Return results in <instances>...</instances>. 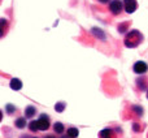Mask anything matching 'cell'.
<instances>
[{
	"label": "cell",
	"instance_id": "30bf717a",
	"mask_svg": "<svg viewBox=\"0 0 148 138\" xmlns=\"http://www.w3.org/2000/svg\"><path fill=\"white\" fill-rule=\"evenodd\" d=\"M78 134H79V130H78V128H75V126H70V128L66 130V136L69 138H77Z\"/></svg>",
	"mask_w": 148,
	"mask_h": 138
},
{
	"label": "cell",
	"instance_id": "7c38bea8",
	"mask_svg": "<svg viewBox=\"0 0 148 138\" xmlns=\"http://www.w3.org/2000/svg\"><path fill=\"white\" fill-rule=\"evenodd\" d=\"M53 132L56 134H62L65 132V126L62 123H55L53 124Z\"/></svg>",
	"mask_w": 148,
	"mask_h": 138
},
{
	"label": "cell",
	"instance_id": "8992f818",
	"mask_svg": "<svg viewBox=\"0 0 148 138\" xmlns=\"http://www.w3.org/2000/svg\"><path fill=\"white\" fill-rule=\"evenodd\" d=\"M123 5H125L126 13H134L138 9V3H136V0H127V1H125Z\"/></svg>",
	"mask_w": 148,
	"mask_h": 138
},
{
	"label": "cell",
	"instance_id": "8fae6325",
	"mask_svg": "<svg viewBox=\"0 0 148 138\" xmlns=\"http://www.w3.org/2000/svg\"><path fill=\"white\" fill-rule=\"evenodd\" d=\"M14 125H16V128H18V129H23L26 126V117L25 116H23V117H17L14 121Z\"/></svg>",
	"mask_w": 148,
	"mask_h": 138
},
{
	"label": "cell",
	"instance_id": "52a82bcc",
	"mask_svg": "<svg viewBox=\"0 0 148 138\" xmlns=\"http://www.w3.org/2000/svg\"><path fill=\"white\" fill-rule=\"evenodd\" d=\"M135 83H136V86H138V89L142 90V91L148 90V78L147 77H139L135 81Z\"/></svg>",
	"mask_w": 148,
	"mask_h": 138
},
{
	"label": "cell",
	"instance_id": "ac0fdd59",
	"mask_svg": "<svg viewBox=\"0 0 148 138\" xmlns=\"http://www.w3.org/2000/svg\"><path fill=\"white\" fill-rule=\"evenodd\" d=\"M44 138H56V137H53V136H46Z\"/></svg>",
	"mask_w": 148,
	"mask_h": 138
},
{
	"label": "cell",
	"instance_id": "2e32d148",
	"mask_svg": "<svg viewBox=\"0 0 148 138\" xmlns=\"http://www.w3.org/2000/svg\"><path fill=\"white\" fill-rule=\"evenodd\" d=\"M133 129H134V130H135V132H138V133H139V132H140V126L138 125V123H136V121H135V124H134V125H133Z\"/></svg>",
	"mask_w": 148,
	"mask_h": 138
},
{
	"label": "cell",
	"instance_id": "ffe728a7",
	"mask_svg": "<svg viewBox=\"0 0 148 138\" xmlns=\"http://www.w3.org/2000/svg\"><path fill=\"white\" fill-rule=\"evenodd\" d=\"M31 138H36V137H31Z\"/></svg>",
	"mask_w": 148,
	"mask_h": 138
},
{
	"label": "cell",
	"instance_id": "6da1fadb",
	"mask_svg": "<svg viewBox=\"0 0 148 138\" xmlns=\"http://www.w3.org/2000/svg\"><path fill=\"white\" fill-rule=\"evenodd\" d=\"M143 42V34L139 30H131L125 35L123 39V44L127 48H135Z\"/></svg>",
	"mask_w": 148,
	"mask_h": 138
},
{
	"label": "cell",
	"instance_id": "5b68a950",
	"mask_svg": "<svg viewBox=\"0 0 148 138\" xmlns=\"http://www.w3.org/2000/svg\"><path fill=\"white\" fill-rule=\"evenodd\" d=\"M133 70H134V73H136V74H144L148 72V64L144 61H136L135 64L133 65Z\"/></svg>",
	"mask_w": 148,
	"mask_h": 138
},
{
	"label": "cell",
	"instance_id": "9c48e42d",
	"mask_svg": "<svg viewBox=\"0 0 148 138\" xmlns=\"http://www.w3.org/2000/svg\"><path fill=\"white\" fill-rule=\"evenodd\" d=\"M36 115V108L34 106H27L25 108V117L26 119H33Z\"/></svg>",
	"mask_w": 148,
	"mask_h": 138
},
{
	"label": "cell",
	"instance_id": "4fadbf2b",
	"mask_svg": "<svg viewBox=\"0 0 148 138\" xmlns=\"http://www.w3.org/2000/svg\"><path fill=\"white\" fill-rule=\"evenodd\" d=\"M65 107H66V103L65 102H59V103H56V106H55V110H56L57 112L61 113L62 111L65 110Z\"/></svg>",
	"mask_w": 148,
	"mask_h": 138
},
{
	"label": "cell",
	"instance_id": "3957f363",
	"mask_svg": "<svg viewBox=\"0 0 148 138\" xmlns=\"http://www.w3.org/2000/svg\"><path fill=\"white\" fill-rule=\"evenodd\" d=\"M36 124H38V129L39 130H48L49 126H51V120H49V116L46 115V113H42L40 116L36 120Z\"/></svg>",
	"mask_w": 148,
	"mask_h": 138
},
{
	"label": "cell",
	"instance_id": "9a60e30c",
	"mask_svg": "<svg viewBox=\"0 0 148 138\" xmlns=\"http://www.w3.org/2000/svg\"><path fill=\"white\" fill-rule=\"evenodd\" d=\"M16 112V107L12 104H7V113L8 115H13Z\"/></svg>",
	"mask_w": 148,
	"mask_h": 138
},
{
	"label": "cell",
	"instance_id": "e0dca14e",
	"mask_svg": "<svg viewBox=\"0 0 148 138\" xmlns=\"http://www.w3.org/2000/svg\"><path fill=\"white\" fill-rule=\"evenodd\" d=\"M99 3H101V4H107V3H109L110 0H97Z\"/></svg>",
	"mask_w": 148,
	"mask_h": 138
},
{
	"label": "cell",
	"instance_id": "5bb4252c",
	"mask_svg": "<svg viewBox=\"0 0 148 138\" xmlns=\"http://www.w3.org/2000/svg\"><path fill=\"white\" fill-rule=\"evenodd\" d=\"M29 129H30V132H38V124H36V120H31L30 123H29Z\"/></svg>",
	"mask_w": 148,
	"mask_h": 138
},
{
	"label": "cell",
	"instance_id": "44dd1931",
	"mask_svg": "<svg viewBox=\"0 0 148 138\" xmlns=\"http://www.w3.org/2000/svg\"><path fill=\"white\" fill-rule=\"evenodd\" d=\"M123 1H127V0H123Z\"/></svg>",
	"mask_w": 148,
	"mask_h": 138
},
{
	"label": "cell",
	"instance_id": "7a4b0ae2",
	"mask_svg": "<svg viewBox=\"0 0 148 138\" xmlns=\"http://www.w3.org/2000/svg\"><path fill=\"white\" fill-rule=\"evenodd\" d=\"M123 9H125V5L122 4L121 0H112V1L109 3V12L112 13L113 16L121 14Z\"/></svg>",
	"mask_w": 148,
	"mask_h": 138
},
{
	"label": "cell",
	"instance_id": "ba28073f",
	"mask_svg": "<svg viewBox=\"0 0 148 138\" xmlns=\"http://www.w3.org/2000/svg\"><path fill=\"white\" fill-rule=\"evenodd\" d=\"M9 86L12 90H14V91H18V90L22 89V81L18 78H12L9 82Z\"/></svg>",
	"mask_w": 148,
	"mask_h": 138
},
{
	"label": "cell",
	"instance_id": "d6986e66",
	"mask_svg": "<svg viewBox=\"0 0 148 138\" xmlns=\"http://www.w3.org/2000/svg\"><path fill=\"white\" fill-rule=\"evenodd\" d=\"M147 98H148V90H147Z\"/></svg>",
	"mask_w": 148,
	"mask_h": 138
},
{
	"label": "cell",
	"instance_id": "277c9868",
	"mask_svg": "<svg viewBox=\"0 0 148 138\" xmlns=\"http://www.w3.org/2000/svg\"><path fill=\"white\" fill-rule=\"evenodd\" d=\"M121 132H114L112 128H105L99 132V138H118Z\"/></svg>",
	"mask_w": 148,
	"mask_h": 138
}]
</instances>
